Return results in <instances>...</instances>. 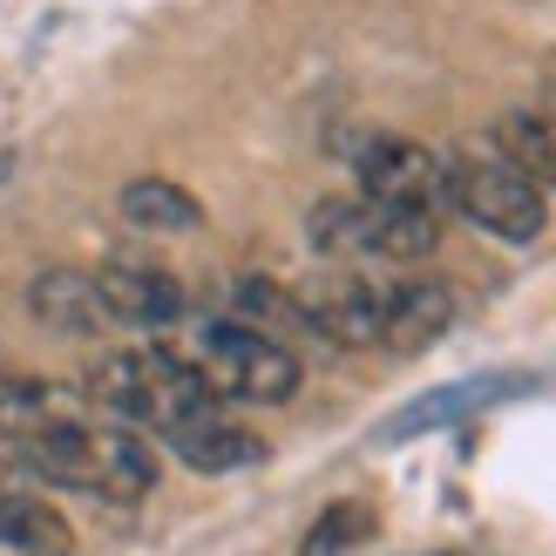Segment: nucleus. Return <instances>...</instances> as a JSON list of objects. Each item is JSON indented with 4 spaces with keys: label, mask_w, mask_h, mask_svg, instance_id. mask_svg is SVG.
Returning <instances> with one entry per match:
<instances>
[{
    "label": "nucleus",
    "mask_w": 556,
    "mask_h": 556,
    "mask_svg": "<svg viewBox=\"0 0 556 556\" xmlns=\"http://www.w3.org/2000/svg\"><path fill=\"white\" fill-rule=\"evenodd\" d=\"M89 394L96 407L109 414L116 428H136V434H177L190 421L217 414V394L198 380L184 353L170 346H129V353H102L96 374H89Z\"/></svg>",
    "instance_id": "f03ea898"
},
{
    "label": "nucleus",
    "mask_w": 556,
    "mask_h": 556,
    "mask_svg": "<svg viewBox=\"0 0 556 556\" xmlns=\"http://www.w3.org/2000/svg\"><path fill=\"white\" fill-rule=\"evenodd\" d=\"M448 204L468 217V225H482L489 238L503 244H536L543 225H549V204L543 190L516 170L503 156H462L448 163Z\"/></svg>",
    "instance_id": "39448f33"
},
{
    "label": "nucleus",
    "mask_w": 556,
    "mask_h": 556,
    "mask_svg": "<svg viewBox=\"0 0 556 556\" xmlns=\"http://www.w3.org/2000/svg\"><path fill=\"white\" fill-rule=\"evenodd\" d=\"M54 421H68V394H62V387L0 374V441H35Z\"/></svg>",
    "instance_id": "2eb2a0df"
},
{
    "label": "nucleus",
    "mask_w": 556,
    "mask_h": 556,
    "mask_svg": "<svg viewBox=\"0 0 556 556\" xmlns=\"http://www.w3.org/2000/svg\"><path fill=\"white\" fill-rule=\"evenodd\" d=\"M0 543H8L14 556H75L68 516L54 503H41L8 462H0Z\"/></svg>",
    "instance_id": "1a4fd4ad"
},
{
    "label": "nucleus",
    "mask_w": 556,
    "mask_h": 556,
    "mask_svg": "<svg viewBox=\"0 0 556 556\" xmlns=\"http://www.w3.org/2000/svg\"><path fill=\"white\" fill-rule=\"evenodd\" d=\"M96 278V299H102V319L136 326V332H163L184 319V286L163 265H136V258H109Z\"/></svg>",
    "instance_id": "0eeeda50"
},
{
    "label": "nucleus",
    "mask_w": 556,
    "mask_h": 556,
    "mask_svg": "<svg viewBox=\"0 0 556 556\" xmlns=\"http://www.w3.org/2000/svg\"><path fill=\"white\" fill-rule=\"evenodd\" d=\"M495 150L536 190H556V123L549 116H503L495 123Z\"/></svg>",
    "instance_id": "dca6fc26"
},
{
    "label": "nucleus",
    "mask_w": 556,
    "mask_h": 556,
    "mask_svg": "<svg viewBox=\"0 0 556 556\" xmlns=\"http://www.w3.org/2000/svg\"><path fill=\"white\" fill-rule=\"evenodd\" d=\"M21 468H35L54 489L102 495V503H136V495L156 489V448L150 441L136 428H116V421H81V414L41 428L35 441H21Z\"/></svg>",
    "instance_id": "f257e3e1"
},
{
    "label": "nucleus",
    "mask_w": 556,
    "mask_h": 556,
    "mask_svg": "<svg viewBox=\"0 0 556 556\" xmlns=\"http://www.w3.org/2000/svg\"><path fill=\"white\" fill-rule=\"evenodd\" d=\"M434 556H468V549H434Z\"/></svg>",
    "instance_id": "6ab92c4d"
},
{
    "label": "nucleus",
    "mask_w": 556,
    "mask_h": 556,
    "mask_svg": "<svg viewBox=\"0 0 556 556\" xmlns=\"http://www.w3.org/2000/svg\"><path fill=\"white\" fill-rule=\"evenodd\" d=\"M27 313L54 332H96L102 326V299H96V278L89 271H41L27 286Z\"/></svg>",
    "instance_id": "4468645a"
},
{
    "label": "nucleus",
    "mask_w": 556,
    "mask_h": 556,
    "mask_svg": "<svg viewBox=\"0 0 556 556\" xmlns=\"http://www.w3.org/2000/svg\"><path fill=\"white\" fill-rule=\"evenodd\" d=\"M448 326H455V292L441 286V278H407V286H387V305H380V346L421 353V346H434Z\"/></svg>",
    "instance_id": "9d476101"
},
{
    "label": "nucleus",
    "mask_w": 556,
    "mask_h": 556,
    "mask_svg": "<svg viewBox=\"0 0 556 556\" xmlns=\"http://www.w3.org/2000/svg\"><path fill=\"white\" fill-rule=\"evenodd\" d=\"M190 367L211 387L217 401H244V407H278L299 394V359L271 340L265 326L244 319H211L198 340H190Z\"/></svg>",
    "instance_id": "20e7f679"
},
{
    "label": "nucleus",
    "mask_w": 556,
    "mask_h": 556,
    "mask_svg": "<svg viewBox=\"0 0 556 556\" xmlns=\"http://www.w3.org/2000/svg\"><path fill=\"white\" fill-rule=\"evenodd\" d=\"M346 150H353V170H359V198L441 217V204H448V163H441L428 143L394 136V129H367V136H353Z\"/></svg>",
    "instance_id": "423d86ee"
},
{
    "label": "nucleus",
    "mask_w": 556,
    "mask_h": 556,
    "mask_svg": "<svg viewBox=\"0 0 556 556\" xmlns=\"http://www.w3.org/2000/svg\"><path fill=\"white\" fill-rule=\"evenodd\" d=\"M116 204H123V217L136 231H156V238H184V231L204 225V204L190 198L177 177H129Z\"/></svg>",
    "instance_id": "ddd939ff"
},
{
    "label": "nucleus",
    "mask_w": 556,
    "mask_h": 556,
    "mask_svg": "<svg viewBox=\"0 0 556 556\" xmlns=\"http://www.w3.org/2000/svg\"><path fill=\"white\" fill-rule=\"evenodd\" d=\"M374 530H380L374 503H359V495H340V503H326V509H319V522L299 536V556H353Z\"/></svg>",
    "instance_id": "f3484780"
},
{
    "label": "nucleus",
    "mask_w": 556,
    "mask_h": 556,
    "mask_svg": "<svg viewBox=\"0 0 556 556\" xmlns=\"http://www.w3.org/2000/svg\"><path fill=\"white\" fill-rule=\"evenodd\" d=\"M299 326L326 332L332 346H380V305L387 286H367V278H319V286H299Z\"/></svg>",
    "instance_id": "6e6552de"
},
{
    "label": "nucleus",
    "mask_w": 556,
    "mask_h": 556,
    "mask_svg": "<svg viewBox=\"0 0 556 556\" xmlns=\"http://www.w3.org/2000/svg\"><path fill=\"white\" fill-rule=\"evenodd\" d=\"M14 163H21L14 150H0V184H8V170H14Z\"/></svg>",
    "instance_id": "a211bd4d"
},
{
    "label": "nucleus",
    "mask_w": 556,
    "mask_h": 556,
    "mask_svg": "<svg viewBox=\"0 0 556 556\" xmlns=\"http://www.w3.org/2000/svg\"><path fill=\"white\" fill-rule=\"evenodd\" d=\"M177 448L184 468H198V476H238V468H258L265 462V441L252 428H231L225 414H204V421H190L177 434H163Z\"/></svg>",
    "instance_id": "9b49d317"
},
{
    "label": "nucleus",
    "mask_w": 556,
    "mask_h": 556,
    "mask_svg": "<svg viewBox=\"0 0 556 556\" xmlns=\"http://www.w3.org/2000/svg\"><path fill=\"white\" fill-rule=\"evenodd\" d=\"M305 238L319 258H387V265H414L441 244V217L434 211H407V204H380V198H319L305 211Z\"/></svg>",
    "instance_id": "7ed1b4c3"
},
{
    "label": "nucleus",
    "mask_w": 556,
    "mask_h": 556,
    "mask_svg": "<svg viewBox=\"0 0 556 556\" xmlns=\"http://www.w3.org/2000/svg\"><path fill=\"white\" fill-rule=\"evenodd\" d=\"M516 374H482V380H455V387H434L428 401H414V407H401L394 421L380 428V441H407V434H428V428H448V421H462V414H476V407H489V401H503V394H516Z\"/></svg>",
    "instance_id": "f8f14e48"
}]
</instances>
